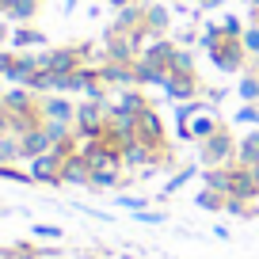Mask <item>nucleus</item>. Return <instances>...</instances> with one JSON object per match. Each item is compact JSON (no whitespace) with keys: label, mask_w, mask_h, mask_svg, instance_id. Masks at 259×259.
<instances>
[{"label":"nucleus","mask_w":259,"mask_h":259,"mask_svg":"<svg viewBox=\"0 0 259 259\" xmlns=\"http://www.w3.org/2000/svg\"><path fill=\"white\" fill-rule=\"evenodd\" d=\"M210 50V61L218 65L221 73H244L248 69V50H244V38H229V34H221L213 46H206Z\"/></svg>","instance_id":"f257e3e1"},{"label":"nucleus","mask_w":259,"mask_h":259,"mask_svg":"<svg viewBox=\"0 0 259 259\" xmlns=\"http://www.w3.org/2000/svg\"><path fill=\"white\" fill-rule=\"evenodd\" d=\"M233 160H236V138H233V130L221 122L202 141V164L206 168H221V164H233Z\"/></svg>","instance_id":"f03ea898"},{"label":"nucleus","mask_w":259,"mask_h":259,"mask_svg":"<svg viewBox=\"0 0 259 259\" xmlns=\"http://www.w3.org/2000/svg\"><path fill=\"white\" fill-rule=\"evenodd\" d=\"M138 141H145L156 153H168V134H164V122H160V114H156L153 107H145V111L138 114Z\"/></svg>","instance_id":"7ed1b4c3"},{"label":"nucleus","mask_w":259,"mask_h":259,"mask_svg":"<svg viewBox=\"0 0 259 259\" xmlns=\"http://www.w3.org/2000/svg\"><path fill=\"white\" fill-rule=\"evenodd\" d=\"M164 92H168L176 103L198 99V73H171V76H168V84H164Z\"/></svg>","instance_id":"20e7f679"},{"label":"nucleus","mask_w":259,"mask_h":259,"mask_svg":"<svg viewBox=\"0 0 259 259\" xmlns=\"http://www.w3.org/2000/svg\"><path fill=\"white\" fill-rule=\"evenodd\" d=\"M229 198H240V202L259 198V183H255V176H251V168L233 164V187H229Z\"/></svg>","instance_id":"39448f33"},{"label":"nucleus","mask_w":259,"mask_h":259,"mask_svg":"<svg viewBox=\"0 0 259 259\" xmlns=\"http://www.w3.org/2000/svg\"><path fill=\"white\" fill-rule=\"evenodd\" d=\"M176 42H153L149 50H141V61H149V65H160V69H168L171 65V57H176ZM171 73V69H168Z\"/></svg>","instance_id":"423d86ee"},{"label":"nucleus","mask_w":259,"mask_h":259,"mask_svg":"<svg viewBox=\"0 0 259 259\" xmlns=\"http://www.w3.org/2000/svg\"><path fill=\"white\" fill-rule=\"evenodd\" d=\"M255 160H259V130H251L248 138L236 141V160H233V164H240V168H251Z\"/></svg>","instance_id":"0eeeda50"},{"label":"nucleus","mask_w":259,"mask_h":259,"mask_svg":"<svg viewBox=\"0 0 259 259\" xmlns=\"http://www.w3.org/2000/svg\"><path fill=\"white\" fill-rule=\"evenodd\" d=\"M61 179H69V183H92V168L84 156H69V160L61 164Z\"/></svg>","instance_id":"6e6552de"},{"label":"nucleus","mask_w":259,"mask_h":259,"mask_svg":"<svg viewBox=\"0 0 259 259\" xmlns=\"http://www.w3.org/2000/svg\"><path fill=\"white\" fill-rule=\"evenodd\" d=\"M61 156L57 153H42L34 156V179H61Z\"/></svg>","instance_id":"1a4fd4ad"},{"label":"nucleus","mask_w":259,"mask_h":259,"mask_svg":"<svg viewBox=\"0 0 259 259\" xmlns=\"http://www.w3.org/2000/svg\"><path fill=\"white\" fill-rule=\"evenodd\" d=\"M46 145H50V134H46V130H31V134L23 138V145H19V153L42 156V153H46Z\"/></svg>","instance_id":"9d476101"},{"label":"nucleus","mask_w":259,"mask_h":259,"mask_svg":"<svg viewBox=\"0 0 259 259\" xmlns=\"http://www.w3.org/2000/svg\"><path fill=\"white\" fill-rule=\"evenodd\" d=\"M218 126H221V122L213 118V114H194V122H191V141H206Z\"/></svg>","instance_id":"9b49d317"},{"label":"nucleus","mask_w":259,"mask_h":259,"mask_svg":"<svg viewBox=\"0 0 259 259\" xmlns=\"http://www.w3.org/2000/svg\"><path fill=\"white\" fill-rule=\"evenodd\" d=\"M168 12H164L160 8V4H153V8H145V27H149V31H156V34H164V31H168Z\"/></svg>","instance_id":"f8f14e48"},{"label":"nucleus","mask_w":259,"mask_h":259,"mask_svg":"<svg viewBox=\"0 0 259 259\" xmlns=\"http://www.w3.org/2000/svg\"><path fill=\"white\" fill-rule=\"evenodd\" d=\"M240 99H244V103H255V99H259V76L255 73L240 76Z\"/></svg>","instance_id":"ddd939ff"},{"label":"nucleus","mask_w":259,"mask_h":259,"mask_svg":"<svg viewBox=\"0 0 259 259\" xmlns=\"http://www.w3.org/2000/svg\"><path fill=\"white\" fill-rule=\"evenodd\" d=\"M168 69L171 73H194V54L191 50H176V57H171Z\"/></svg>","instance_id":"4468645a"},{"label":"nucleus","mask_w":259,"mask_h":259,"mask_svg":"<svg viewBox=\"0 0 259 259\" xmlns=\"http://www.w3.org/2000/svg\"><path fill=\"white\" fill-rule=\"evenodd\" d=\"M244 50H248V57H251V61L259 57V19H255L251 27H244Z\"/></svg>","instance_id":"2eb2a0df"},{"label":"nucleus","mask_w":259,"mask_h":259,"mask_svg":"<svg viewBox=\"0 0 259 259\" xmlns=\"http://www.w3.org/2000/svg\"><path fill=\"white\" fill-rule=\"evenodd\" d=\"M118 107H122V111H145V107H149V99L141 96V92H126V96L118 99Z\"/></svg>","instance_id":"dca6fc26"},{"label":"nucleus","mask_w":259,"mask_h":259,"mask_svg":"<svg viewBox=\"0 0 259 259\" xmlns=\"http://www.w3.org/2000/svg\"><path fill=\"white\" fill-rule=\"evenodd\" d=\"M198 206H202V210H221V206H225V194H218V191L206 187V191L198 194Z\"/></svg>","instance_id":"f3484780"},{"label":"nucleus","mask_w":259,"mask_h":259,"mask_svg":"<svg viewBox=\"0 0 259 259\" xmlns=\"http://www.w3.org/2000/svg\"><path fill=\"white\" fill-rule=\"evenodd\" d=\"M221 31H225L229 38H244V23H240V16H225V19H221Z\"/></svg>","instance_id":"a211bd4d"},{"label":"nucleus","mask_w":259,"mask_h":259,"mask_svg":"<svg viewBox=\"0 0 259 259\" xmlns=\"http://www.w3.org/2000/svg\"><path fill=\"white\" fill-rule=\"evenodd\" d=\"M236 118H240V122H259V107H255V103H244Z\"/></svg>","instance_id":"6ab92c4d"},{"label":"nucleus","mask_w":259,"mask_h":259,"mask_svg":"<svg viewBox=\"0 0 259 259\" xmlns=\"http://www.w3.org/2000/svg\"><path fill=\"white\" fill-rule=\"evenodd\" d=\"M111 4L114 8H126V4H134V0H111Z\"/></svg>","instance_id":"aec40b11"},{"label":"nucleus","mask_w":259,"mask_h":259,"mask_svg":"<svg viewBox=\"0 0 259 259\" xmlns=\"http://www.w3.org/2000/svg\"><path fill=\"white\" fill-rule=\"evenodd\" d=\"M251 176H255V183H259V160H255V164H251Z\"/></svg>","instance_id":"412c9836"}]
</instances>
